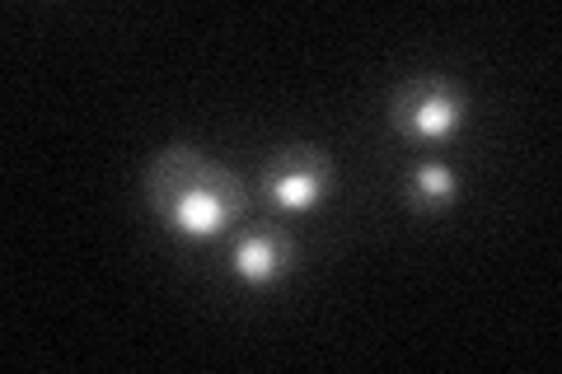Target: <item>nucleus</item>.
<instances>
[{
	"instance_id": "f03ea898",
	"label": "nucleus",
	"mask_w": 562,
	"mask_h": 374,
	"mask_svg": "<svg viewBox=\"0 0 562 374\" xmlns=\"http://www.w3.org/2000/svg\"><path fill=\"white\" fill-rule=\"evenodd\" d=\"M390 117L417 140H441L464 122V94L446 76H413L394 89Z\"/></svg>"
},
{
	"instance_id": "f257e3e1",
	"label": "nucleus",
	"mask_w": 562,
	"mask_h": 374,
	"mask_svg": "<svg viewBox=\"0 0 562 374\" xmlns=\"http://www.w3.org/2000/svg\"><path fill=\"white\" fill-rule=\"evenodd\" d=\"M146 197L169 229H179L183 239H211L221 229H231L239 220V211L249 206L239 178L188 146H169L155 155L150 178H146Z\"/></svg>"
},
{
	"instance_id": "39448f33",
	"label": "nucleus",
	"mask_w": 562,
	"mask_h": 374,
	"mask_svg": "<svg viewBox=\"0 0 562 374\" xmlns=\"http://www.w3.org/2000/svg\"><path fill=\"white\" fill-rule=\"evenodd\" d=\"M413 197H417V206L441 211L446 202H454V173L446 165H436V159L417 165V173H413Z\"/></svg>"
},
{
	"instance_id": "20e7f679",
	"label": "nucleus",
	"mask_w": 562,
	"mask_h": 374,
	"mask_svg": "<svg viewBox=\"0 0 562 374\" xmlns=\"http://www.w3.org/2000/svg\"><path fill=\"white\" fill-rule=\"evenodd\" d=\"M291 262V243L277 239L272 229H258V235H244L235 243V276L249 281V286H268V281H277L281 272H286Z\"/></svg>"
},
{
	"instance_id": "7ed1b4c3",
	"label": "nucleus",
	"mask_w": 562,
	"mask_h": 374,
	"mask_svg": "<svg viewBox=\"0 0 562 374\" xmlns=\"http://www.w3.org/2000/svg\"><path fill=\"white\" fill-rule=\"evenodd\" d=\"M262 192L281 211H305L328 192V159L314 146H286L262 169Z\"/></svg>"
}]
</instances>
